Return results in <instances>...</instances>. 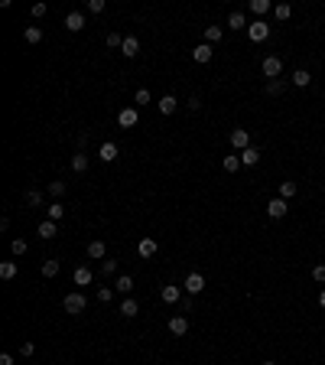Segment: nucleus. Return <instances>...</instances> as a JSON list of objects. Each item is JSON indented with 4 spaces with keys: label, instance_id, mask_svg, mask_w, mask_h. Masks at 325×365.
<instances>
[{
    "label": "nucleus",
    "instance_id": "1",
    "mask_svg": "<svg viewBox=\"0 0 325 365\" xmlns=\"http://www.w3.org/2000/svg\"><path fill=\"white\" fill-rule=\"evenodd\" d=\"M260 72H264L270 82H273V79H280V75H283V59H280V56H267V59H264V65H260Z\"/></svg>",
    "mask_w": 325,
    "mask_h": 365
},
{
    "label": "nucleus",
    "instance_id": "2",
    "mask_svg": "<svg viewBox=\"0 0 325 365\" xmlns=\"http://www.w3.org/2000/svg\"><path fill=\"white\" fill-rule=\"evenodd\" d=\"M62 307H65V313H85L88 300L81 297V294H65V300H62Z\"/></svg>",
    "mask_w": 325,
    "mask_h": 365
},
{
    "label": "nucleus",
    "instance_id": "3",
    "mask_svg": "<svg viewBox=\"0 0 325 365\" xmlns=\"http://www.w3.org/2000/svg\"><path fill=\"white\" fill-rule=\"evenodd\" d=\"M247 36H251V43H264V39L270 36V26H267L264 20H254V23L247 26Z\"/></svg>",
    "mask_w": 325,
    "mask_h": 365
},
{
    "label": "nucleus",
    "instance_id": "4",
    "mask_svg": "<svg viewBox=\"0 0 325 365\" xmlns=\"http://www.w3.org/2000/svg\"><path fill=\"white\" fill-rule=\"evenodd\" d=\"M182 287L192 294V297H195V294H202V290H205V277H202L198 271H192L189 277H185V284H182Z\"/></svg>",
    "mask_w": 325,
    "mask_h": 365
},
{
    "label": "nucleus",
    "instance_id": "5",
    "mask_svg": "<svg viewBox=\"0 0 325 365\" xmlns=\"http://www.w3.org/2000/svg\"><path fill=\"white\" fill-rule=\"evenodd\" d=\"M231 147L234 150H247V147H251V134H247L244 127H234L231 130Z\"/></svg>",
    "mask_w": 325,
    "mask_h": 365
},
{
    "label": "nucleus",
    "instance_id": "6",
    "mask_svg": "<svg viewBox=\"0 0 325 365\" xmlns=\"http://www.w3.org/2000/svg\"><path fill=\"white\" fill-rule=\"evenodd\" d=\"M286 212H289L286 199H280V196H276V199H270V202H267V215H270V218H283Z\"/></svg>",
    "mask_w": 325,
    "mask_h": 365
},
{
    "label": "nucleus",
    "instance_id": "7",
    "mask_svg": "<svg viewBox=\"0 0 325 365\" xmlns=\"http://www.w3.org/2000/svg\"><path fill=\"white\" fill-rule=\"evenodd\" d=\"M211 56H215V49H211L208 43H198L195 49H192V59H195L198 65H205V62H211Z\"/></svg>",
    "mask_w": 325,
    "mask_h": 365
},
{
    "label": "nucleus",
    "instance_id": "8",
    "mask_svg": "<svg viewBox=\"0 0 325 365\" xmlns=\"http://www.w3.org/2000/svg\"><path fill=\"white\" fill-rule=\"evenodd\" d=\"M117 154H121V150H117V143H114V140H107V143H101V150H98V160L114 163V160H117Z\"/></svg>",
    "mask_w": 325,
    "mask_h": 365
},
{
    "label": "nucleus",
    "instance_id": "9",
    "mask_svg": "<svg viewBox=\"0 0 325 365\" xmlns=\"http://www.w3.org/2000/svg\"><path fill=\"white\" fill-rule=\"evenodd\" d=\"M241 167H257V163H260V150L257 147H247V150H241Z\"/></svg>",
    "mask_w": 325,
    "mask_h": 365
},
{
    "label": "nucleus",
    "instance_id": "10",
    "mask_svg": "<svg viewBox=\"0 0 325 365\" xmlns=\"http://www.w3.org/2000/svg\"><path fill=\"white\" fill-rule=\"evenodd\" d=\"M137 121H140V114H137V108H124V111L117 114V124H121V127H134Z\"/></svg>",
    "mask_w": 325,
    "mask_h": 365
},
{
    "label": "nucleus",
    "instance_id": "11",
    "mask_svg": "<svg viewBox=\"0 0 325 365\" xmlns=\"http://www.w3.org/2000/svg\"><path fill=\"white\" fill-rule=\"evenodd\" d=\"M137 251H140V258H153V254L160 251V245H156V238H140Z\"/></svg>",
    "mask_w": 325,
    "mask_h": 365
},
{
    "label": "nucleus",
    "instance_id": "12",
    "mask_svg": "<svg viewBox=\"0 0 325 365\" xmlns=\"http://www.w3.org/2000/svg\"><path fill=\"white\" fill-rule=\"evenodd\" d=\"M160 297H163V304H179V300H182V290H179L176 284H166L160 290Z\"/></svg>",
    "mask_w": 325,
    "mask_h": 365
},
{
    "label": "nucleus",
    "instance_id": "13",
    "mask_svg": "<svg viewBox=\"0 0 325 365\" xmlns=\"http://www.w3.org/2000/svg\"><path fill=\"white\" fill-rule=\"evenodd\" d=\"M65 30H72V33H78V30H85V17H81L78 10H72L65 17Z\"/></svg>",
    "mask_w": 325,
    "mask_h": 365
},
{
    "label": "nucleus",
    "instance_id": "14",
    "mask_svg": "<svg viewBox=\"0 0 325 365\" xmlns=\"http://www.w3.org/2000/svg\"><path fill=\"white\" fill-rule=\"evenodd\" d=\"M121 52H124L127 59H134L137 52H140V39H137V36H124V46H121Z\"/></svg>",
    "mask_w": 325,
    "mask_h": 365
},
{
    "label": "nucleus",
    "instance_id": "15",
    "mask_svg": "<svg viewBox=\"0 0 325 365\" xmlns=\"http://www.w3.org/2000/svg\"><path fill=\"white\" fill-rule=\"evenodd\" d=\"M169 333L172 336H185L189 333V320H185V316H172L169 320Z\"/></svg>",
    "mask_w": 325,
    "mask_h": 365
},
{
    "label": "nucleus",
    "instance_id": "16",
    "mask_svg": "<svg viewBox=\"0 0 325 365\" xmlns=\"http://www.w3.org/2000/svg\"><path fill=\"white\" fill-rule=\"evenodd\" d=\"M309 82H312V75H309L306 68H296V72L289 75V85H296V88H306Z\"/></svg>",
    "mask_w": 325,
    "mask_h": 365
},
{
    "label": "nucleus",
    "instance_id": "17",
    "mask_svg": "<svg viewBox=\"0 0 325 365\" xmlns=\"http://www.w3.org/2000/svg\"><path fill=\"white\" fill-rule=\"evenodd\" d=\"M72 280H75L78 287H88V284H91V267H85V264H81V267H75Z\"/></svg>",
    "mask_w": 325,
    "mask_h": 365
},
{
    "label": "nucleus",
    "instance_id": "18",
    "mask_svg": "<svg viewBox=\"0 0 325 365\" xmlns=\"http://www.w3.org/2000/svg\"><path fill=\"white\" fill-rule=\"evenodd\" d=\"M247 26H251V23H247V17L241 10H234L231 17H228V30H247Z\"/></svg>",
    "mask_w": 325,
    "mask_h": 365
},
{
    "label": "nucleus",
    "instance_id": "19",
    "mask_svg": "<svg viewBox=\"0 0 325 365\" xmlns=\"http://www.w3.org/2000/svg\"><path fill=\"white\" fill-rule=\"evenodd\" d=\"M55 235H59V229H55V222H52V218L39 222V238H46V242H49V238H55Z\"/></svg>",
    "mask_w": 325,
    "mask_h": 365
},
{
    "label": "nucleus",
    "instance_id": "20",
    "mask_svg": "<svg viewBox=\"0 0 325 365\" xmlns=\"http://www.w3.org/2000/svg\"><path fill=\"white\" fill-rule=\"evenodd\" d=\"M104 254H107V245L101 242V238H98V242H91V245H88V258H94V261H98V258H104Z\"/></svg>",
    "mask_w": 325,
    "mask_h": 365
},
{
    "label": "nucleus",
    "instance_id": "21",
    "mask_svg": "<svg viewBox=\"0 0 325 365\" xmlns=\"http://www.w3.org/2000/svg\"><path fill=\"white\" fill-rule=\"evenodd\" d=\"M221 36H225V30H221V26H215V23H211V26H205V43H218V39Z\"/></svg>",
    "mask_w": 325,
    "mask_h": 365
},
{
    "label": "nucleus",
    "instance_id": "22",
    "mask_svg": "<svg viewBox=\"0 0 325 365\" xmlns=\"http://www.w3.org/2000/svg\"><path fill=\"white\" fill-rule=\"evenodd\" d=\"M221 167H225L228 173H238V170H241V157L238 154H228L225 160H221Z\"/></svg>",
    "mask_w": 325,
    "mask_h": 365
},
{
    "label": "nucleus",
    "instance_id": "23",
    "mask_svg": "<svg viewBox=\"0 0 325 365\" xmlns=\"http://www.w3.org/2000/svg\"><path fill=\"white\" fill-rule=\"evenodd\" d=\"M114 287H117L121 294H130V290H134V277H130V274H121V277L114 280Z\"/></svg>",
    "mask_w": 325,
    "mask_h": 365
},
{
    "label": "nucleus",
    "instance_id": "24",
    "mask_svg": "<svg viewBox=\"0 0 325 365\" xmlns=\"http://www.w3.org/2000/svg\"><path fill=\"white\" fill-rule=\"evenodd\" d=\"M156 108H160V114H172V111H176V98H172V95H163Z\"/></svg>",
    "mask_w": 325,
    "mask_h": 365
},
{
    "label": "nucleus",
    "instance_id": "25",
    "mask_svg": "<svg viewBox=\"0 0 325 365\" xmlns=\"http://www.w3.org/2000/svg\"><path fill=\"white\" fill-rule=\"evenodd\" d=\"M121 313L124 316H127V320H130V316H137V313H140V304H137V300H124V304H121Z\"/></svg>",
    "mask_w": 325,
    "mask_h": 365
},
{
    "label": "nucleus",
    "instance_id": "26",
    "mask_svg": "<svg viewBox=\"0 0 325 365\" xmlns=\"http://www.w3.org/2000/svg\"><path fill=\"white\" fill-rule=\"evenodd\" d=\"M0 277H4V280L17 277V261H4V264H0Z\"/></svg>",
    "mask_w": 325,
    "mask_h": 365
},
{
    "label": "nucleus",
    "instance_id": "27",
    "mask_svg": "<svg viewBox=\"0 0 325 365\" xmlns=\"http://www.w3.org/2000/svg\"><path fill=\"white\" fill-rule=\"evenodd\" d=\"M273 17L283 23V20H289V17H293V7H289V4H276V7H273Z\"/></svg>",
    "mask_w": 325,
    "mask_h": 365
},
{
    "label": "nucleus",
    "instance_id": "28",
    "mask_svg": "<svg viewBox=\"0 0 325 365\" xmlns=\"http://www.w3.org/2000/svg\"><path fill=\"white\" fill-rule=\"evenodd\" d=\"M72 170H75V173H85V170H88V157L81 154V150L72 157Z\"/></svg>",
    "mask_w": 325,
    "mask_h": 365
},
{
    "label": "nucleus",
    "instance_id": "29",
    "mask_svg": "<svg viewBox=\"0 0 325 365\" xmlns=\"http://www.w3.org/2000/svg\"><path fill=\"white\" fill-rule=\"evenodd\" d=\"M283 92H286V82H283V79L267 82V95H283Z\"/></svg>",
    "mask_w": 325,
    "mask_h": 365
},
{
    "label": "nucleus",
    "instance_id": "30",
    "mask_svg": "<svg viewBox=\"0 0 325 365\" xmlns=\"http://www.w3.org/2000/svg\"><path fill=\"white\" fill-rule=\"evenodd\" d=\"M59 274V261L49 258V261H43V277H55Z\"/></svg>",
    "mask_w": 325,
    "mask_h": 365
},
{
    "label": "nucleus",
    "instance_id": "31",
    "mask_svg": "<svg viewBox=\"0 0 325 365\" xmlns=\"http://www.w3.org/2000/svg\"><path fill=\"white\" fill-rule=\"evenodd\" d=\"M23 36H26V43H33V46H36L39 39H43V30H39V26H26V33H23Z\"/></svg>",
    "mask_w": 325,
    "mask_h": 365
},
{
    "label": "nucleus",
    "instance_id": "32",
    "mask_svg": "<svg viewBox=\"0 0 325 365\" xmlns=\"http://www.w3.org/2000/svg\"><path fill=\"white\" fill-rule=\"evenodd\" d=\"M49 196L52 199H62V196H65V183H62V180H52L49 183Z\"/></svg>",
    "mask_w": 325,
    "mask_h": 365
},
{
    "label": "nucleus",
    "instance_id": "33",
    "mask_svg": "<svg viewBox=\"0 0 325 365\" xmlns=\"http://www.w3.org/2000/svg\"><path fill=\"white\" fill-rule=\"evenodd\" d=\"M62 215H65V205H62V202H59V199H55V202L49 205V218H52V222H59V218H62Z\"/></svg>",
    "mask_w": 325,
    "mask_h": 365
},
{
    "label": "nucleus",
    "instance_id": "34",
    "mask_svg": "<svg viewBox=\"0 0 325 365\" xmlns=\"http://www.w3.org/2000/svg\"><path fill=\"white\" fill-rule=\"evenodd\" d=\"M251 10L257 13V17H264V13L270 10V0H251Z\"/></svg>",
    "mask_w": 325,
    "mask_h": 365
},
{
    "label": "nucleus",
    "instance_id": "35",
    "mask_svg": "<svg viewBox=\"0 0 325 365\" xmlns=\"http://www.w3.org/2000/svg\"><path fill=\"white\" fill-rule=\"evenodd\" d=\"M296 196V183H280V199H293Z\"/></svg>",
    "mask_w": 325,
    "mask_h": 365
},
{
    "label": "nucleus",
    "instance_id": "36",
    "mask_svg": "<svg viewBox=\"0 0 325 365\" xmlns=\"http://www.w3.org/2000/svg\"><path fill=\"white\" fill-rule=\"evenodd\" d=\"M104 43L111 46V49H121V46H124V39H121V33H107V36H104Z\"/></svg>",
    "mask_w": 325,
    "mask_h": 365
},
{
    "label": "nucleus",
    "instance_id": "37",
    "mask_svg": "<svg viewBox=\"0 0 325 365\" xmlns=\"http://www.w3.org/2000/svg\"><path fill=\"white\" fill-rule=\"evenodd\" d=\"M39 202H43V192H39V189H30V192H26V205H39Z\"/></svg>",
    "mask_w": 325,
    "mask_h": 365
},
{
    "label": "nucleus",
    "instance_id": "38",
    "mask_svg": "<svg viewBox=\"0 0 325 365\" xmlns=\"http://www.w3.org/2000/svg\"><path fill=\"white\" fill-rule=\"evenodd\" d=\"M111 297H114L111 287H98V300H101V304H111Z\"/></svg>",
    "mask_w": 325,
    "mask_h": 365
},
{
    "label": "nucleus",
    "instance_id": "39",
    "mask_svg": "<svg viewBox=\"0 0 325 365\" xmlns=\"http://www.w3.org/2000/svg\"><path fill=\"white\" fill-rule=\"evenodd\" d=\"M312 280H319V284H325V264H315V267H312Z\"/></svg>",
    "mask_w": 325,
    "mask_h": 365
},
{
    "label": "nucleus",
    "instance_id": "40",
    "mask_svg": "<svg viewBox=\"0 0 325 365\" xmlns=\"http://www.w3.org/2000/svg\"><path fill=\"white\" fill-rule=\"evenodd\" d=\"M134 101H137V105H150V92H147V88H140V92L134 95Z\"/></svg>",
    "mask_w": 325,
    "mask_h": 365
},
{
    "label": "nucleus",
    "instance_id": "41",
    "mask_svg": "<svg viewBox=\"0 0 325 365\" xmlns=\"http://www.w3.org/2000/svg\"><path fill=\"white\" fill-rule=\"evenodd\" d=\"M10 248H13V254H17V258H20V254H26V242H23V238H17Z\"/></svg>",
    "mask_w": 325,
    "mask_h": 365
},
{
    "label": "nucleus",
    "instance_id": "42",
    "mask_svg": "<svg viewBox=\"0 0 325 365\" xmlns=\"http://www.w3.org/2000/svg\"><path fill=\"white\" fill-rule=\"evenodd\" d=\"M88 10H91V13H101V10H104V0H88Z\"/></svg>",
    "mask_w": 325,
    "mask_h": 365
},
{
    "label": "nucleus",
    "instance_id": "43",
    "mask_svg": "<svg viewBox=\"0 0 325 365\" xmlns=\"http://www.w3.org/2000/svg\"><path fill=\"white\" fill-rule=\"evenodd\" d=\"M198 108H202V98H198V95H192V98H189V111H198Z\"/></svg>",
    "mask_w": 325,
    "mask_h": 365
},
{
    "label": "nucleus",
    "instance_id": "44",
    "mask_svg": "<svg viewBox=\"0 0 325 365\" xmlns=\"http://www.w3.org/2000/svg\"><path fill=\"white\" fill-rule=\"evenodd\" d=\"M101 271H104V274H114L117 271V261H104V264H101Z\"/></svg>",
    "mask_w": 325,
    "mask_h": 365
},
{
    "label": "nucleus",
    "instance_id": "45",
    "mask_svg": "<svg viewBox=\"0 0 325 365\" xmlns=\"http://www.w3.org/2000/svg\"><path fill=\"white\" fill-rule=\"evenodd\" d=\"M33 17H46V4H33Z\"/></svg>",
    "mask_w": 325,
    "mask_h": 365
},
{
    "label": "nucleus",
    "instance_id": "46",
    "mask_svg": "<svg viewBox=\"0 0 325 365\" xmlns=\"http://www.w3.org/2000/svg\"><path fill=\"white\" fill-rule=\"evenodd\" d=\"M20 355H33V342H23V346H20Z\"/></svg>",
    "mask_w": 325,
    "mask_h": 365
},
{
    "label": "nucleus",
    "instance_id": "47",
    "mask_svg": "<svg viewBox=\"0 0 325 365\" xmlns=\"http://www.w3.org/2000/svg\"><path fill=\"white\" fill-rule=\"evenodd\" d=\"M0 365H13V355H10V352H4V355H0Z\"/></svg>",
    "mask_w": 325,
    "mask_h": 365
},
{
    "label": "nucleus",
    "instance_id": "48",
    "mask_svg": "<svg viewBox=\"0 0 325 365\" xmlns=\"http://www.w3.org/2000/svg\"><path fill=\"white\" fill-rule=\"evenodd\" d=\"M319 307H325V290H322V294H319Z\"/></svg>",
    "mask_w": 325,
    "mask_h": 365
},
{
    "label": "nucleus",
    "instance_id": "49",
    "mask_svg": "<svg viewBox=\"0 0 325 365\" xmlns=\"http://www.w3.org/2000/svg\"><path fill=\"white\" fill-rule=\"evenodd\" d=\"M264 365H276V362H264Z\"/></svg>",
    "mask_w": 325,
    "mask_h": 365
}]
</instances>
